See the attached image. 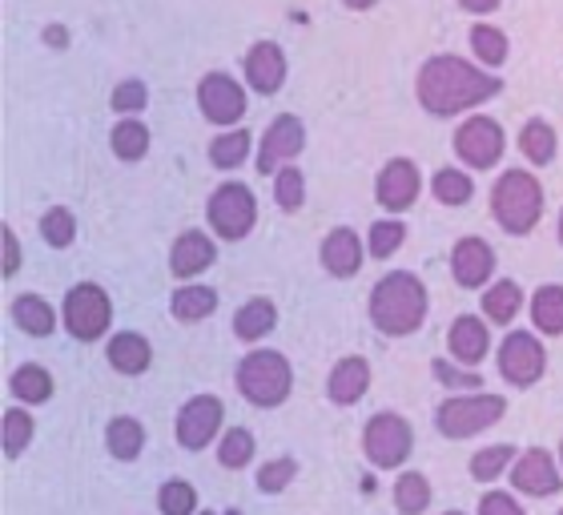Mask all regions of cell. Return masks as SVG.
<instances>
[{
	"instance_id": "cell-26",
	"label": "cell",
	"mask_w": 563,
	"mask_h": 515,
	"mask_svg": "<svg viewBox=\"0 0 563 515\" xmlns=\"http://www.w3.org/2000/svg\"><path fill=\"white\" fill-rule=\"evenodd\" d=\"M109 145H113V153H118L121 162H141L150 153V129L137 118H121L113 125V133H109Z\"/></svg>"
},
{
	"instance_id": "cell-23",
	"label": "cell",
	"mask_w": 563,
	"mask_h": 515,
	"mask_svg": "<svg viewBox=\"0 0 563 515\" xmlns=\"http://www.w3.org/2000/svg\"><path fill=\"white\" fill-rule=\"evenodd\" d=\"M519 150H523V157L531 165H552L555 153H560V138L543 118H531L528 125L519 129Z\"/></svg>"
},
{
	"instance_id": "cell-3",
	"label": "cell",
	"mask_w": 563,
	"mask_h": 515,
	"mask_svg": "<svg viewBox=\"0 0 563 515\" xmlns=\"http://www.w3.org/2000/svg\"><path fill=\"white\" fill-rule=\"evenodd\" d=\"M492 213L507 234H531L543 213V189L528 169H507L492 189Z\"/></svg>"
},
{
	"instance_id": "cell-14",
	"label": "cell",
	"mask_w": 563,
	"mask_h": 515,
	"mask_svg": "<svg viewBox=\"0 0 563 515\" xmlns=\"http://www.w3.org/2000/svg\"><path fill=\"white\" fill-rule=\"evenodd\" d=\"M222 427V403L213 395L189 398L186 407L177 410V443L189 447V451H201Z\"/></svg>"
},
{
	"instance_id": "cell-51",
	"label": "cell",
	"mask_w": 563,
	"mask_h": 515,
	"mask_svg": "<svg viewBox=\"0 0 563 515\" xmlns=\"http://www.w3.org/2000/svg\"><path fill=\"white\" fill-rule=\"evenodd\" d=\"M446 515H459V512H446Z\"/></svg>"
},
{
	"instance_id": "cell-36",
	"label": "cell",
	"mask_w": 563,
	"mask_h": 515,
	"mask_svg": "<svg viewBox=\"0 0 563 515\" xmlns=\"http://www.w3.org/2000/svg\"><path fill=\"white\" fill-rule=\"evenodd\" d=\"M12 395L24 398V403H45L48 395H53V379H48V371H41V366H21V371H12Z\"/></svg>"
},
{
	"instance_id": "cell-28",
	"label": "cell",
	"mask_w": 563,
	"mask_h": 515,
	"mask_svg": "<svg viewBox=\"0 0 563 515\" xmlns=\"http://www.w3.org/2000/svg\"><path fill=\"white\" fill-rule=\"evenodd\" d=\"M519 306H523V291H519L516 282H495L492 291L483 294V315L492 318V322H511V318L519 315Z\"/></svg>"
},
{
	"instance_id": "cell-16",
	"label": "cell",
	"mask_w": 563,
	"mask_h": 515,
	"mask_svg": "<svg viewBox=\"0 0 563 515\" xmlns=\"http://www.w3.org/2000/svg\"><path fill=\"white\" fill-rule=\"evenodd\" d=\"M511 483H516L523 495H536V500H543V495L560 492V471H555V459L543 451V447H531L528 456L519 459L516 471H511Z\"/></svg>"
},
{
	"instance_id": "cell-39",
	"label": "cell",
	"mask_w": 563,
	"mask_h": 515,
	"mask_svg": "<svg viewBox=\"0 0 563 515\" xmlns=\"http://www.w3.org/2000/svg\"><path fill=\"white\" fill-rule=\"evenodd\" d=\"M157 507H162V515H194L198 492H194L186 480H169V483H162V492H157Z\"/></svg>"
},
{
	"instance_id": "cell-46",
	"label": "cell",
	"mask_w": 563,
	"mask_h": 515,
	"mask_svg": "<svg viewBox=\"0 0 563 515\" xmlns=\"http://www.w3.org/2000/svg\"><path fill=\"white\" fill-rule=\"evenodd\" d=\"M434 379H439L443 386H463V391H467V386H483V379H479V375L455 371V366L446 363V359H434Z\"/></svg>"
},
{
	"instance_id": "cell-8",
	"label": "cell",
	"mask_w": 563,
	"mask_h": 515,
	"mask_svg": "<svg viewBox=\"0 0 563 515\" xmlns=\"http://www.w3.org/2000/svg\"><path fill=\"white\" fill-rule=\"evenodd\" d=\"M455 153L471 169H492L504 157V125L487 113H475L455 129Z\"/></svg>"
},
{
	"instance_id": "cell-13",
	"label": "cell",
	"mask_w": 563,
	"mask_h": 515,
	"mask_svg": "<svg viewBox=\"0 0 563 515\" xmlns=\"http://www.w3.org/2000/svg\"><path fill=\"white\" fill-rule=\"evenodd\" d=\"M419 189H422V177H419V165H415L411 157H395V162H387L375 182L378 206L390 213L411 210L415 198H419Z\"/></svg>"
},
{
	"instance_id": "cell-17",
	"label": "cell",
	"mask_w": 563,
	"mask_h": 515,
	"mask_svg": "<svg viewBox=\"0 0 563 515\" xmlns=\"http://www.w3.org/2000/svg\"><path fill=\"white\" fill-rule=\"evenodd\" d=\"M451 274H455L459 286H483V282L495 274V250L483 242V238H463L455 250H451Z\"/></svg>"
},
{
	"instance_id": "cell-43",
	"label": "cell",
	"mask_w": 563,
	"mask_h": 515,
	"mask_svg": "<svg viewBox=\"0 0 563 515\" xmlns=\"http://www.w3.org/2000/svg\"><path fill=\"white\" fill-rule=\"evenodd\" d=\"M402 238H407V226L402 222H375L371 226V238H366V246H371V258H390L395 250L402 246Z\"/></svg>"
},
{
	"instance_id": "cell-4",
	"label": "cell",
	"mask_w": 563,
	"mask_h": 515,
	"mask_svg": "<svg viewBox=\"0 0 563 515\" xmlns=\"http://www.w3.org/2000/svg\"><path fill=\"white\" fill-rule=\"evenodd\" d=\"M238 386H242V395H246L254 407H278V403H286V395H290V386H294L290 363H286L278 351L246 354L242 366H238Z\"/></svg>"
},
{
	"instance_id": "cell-45",
	"label": "cell",
	"mask_w": 563,
	"mask_h": 515,
	"mask_svg": "<svg viewBox=\"0 0 563 515\" xmlns=\"http://www.w3.org/2000/svg\"><path fill=\"white\" fill-rule=\"evenodd\" d=\"M0 254H4V262H0V270H4V278H12V274L21 270V238L12 234L9 226L0 230Z\"/></svg>"
},
{
	"instance_id": "cell-9",
	"label": "cell",
	"mask_w": 563,
	"mask_h": 515,
	"mask_svg": "<svg viewBox=\"0 0 563 515\" xmlns=\"http://www.w3.org/2000/svg\"><path fill=\"white\" fill-rule=\"evenodd\" d=\"M407 456H411V427H407V419L383 410V415H375V419L366 423V459L378 471L399 468Z\"/></svg>"
},
{
	"instance_id": "cell-24",
	"label": "cell",
	"mask_w": 563,
	"mask_h": 515,
	"mask_svg": "<svg viewBox=\"0 0 563 515\" xmlns=\"http://www.w3.org/2000/svg\"><path fill=\"white\" fill-rule=\"evenodd\" d=\"M274 327H278V310H274V303H266V298H254V303H246L234 315V335L246 342L266 339Z\"/></svg>"
},
{
	"instance_id": "cell-21",
	"label": "cell",
	"mask_w": 563,
	"mask_h": 515,
	"mask_svg": "<svg viewBox=\"0 0 563 515\" xmlns=\"http://www.w3.org/2000/svg\"><path fill=\"white\" fill-rule=\"evenodd\" d=\"M366 386H371V366L366 359H342L334 371H330V383H327V395L339 403V407H351L358 398L366 395Z\"/></svg>"
},
{
	"instance_id": "cell-20",
	"label": "cell",
	"mask_w": 563,
	"mask_h": 515,
	"mask_svg": "<svg viewBox=\"0 0 563 515\" xmlns=\"http://www.w3.org/2000/svg\"><path fill=\"white\" fill-rule=\"evenodd\" d=\"M213 258H218V250H213L210 238L201 234V230H186L174 242V250H169V270H174L177 278H194L206 266H213Z\"/></svg>"
},
{
	"instance_id": "cell-31",
	"label": "cell",
	"mask_w": 563,
	"mask_h": 515,
	"mask_svg": "<svg viewBox=\"0 0 563 515\" xmlns=\"http://www.w3.org/2000/svg\"><path fill=\"white\" fill-rule=\"evenodd\" d=\"M109 451L118 459H137L141 456V447H145V431H141V423L130 419V415H118V419L109 423Z\"/></svg>"
},
{
	"instance_id": "cell-38",
	"label": "cell",
	"mask_w": 563,
	"mask_h": 515,
	"mask_svg": "<svg viewBox=\"0 0 563 515\" xmlns=\"http://www.w3.org/2000/svg\"><path fill=\"white\" fill-rule=\"evenodd\" d=\"M33 439V419L24 415V410H4V431H0V447H4V456L16 459L29 447Z\"/></svg>"
},
{
	"instance_id": "cell-5",
	"label": "cell",
	"mask_w": 563,
	"mask_h": 515,
	"mask_svg": "<svg viewBox=\"0 0 563 515\" xmlns=\"http://www.w3.org/2000/svg\"><path fill=\"white\" fill-rule=\"evenodd\" d=\"M504 410H507L504 395H455L439 407L434 423H439V431L446 439H467V435H479L492 423L504 419Z\"/></svg>"
},
{
	"instance_id": "cell-10",
	"label": "cell",
	"mask_w": 563,
	"mask_h": 515,
	"mask_svg": "<svg viewBox=\"0 0 563 515\" xmlns=\"http://www.w3.org/2000/svg\"><path fill=\"white\" fill-rule=\"evenodd\" d=\"M198 106L213 125H238L246 118V89L230 73H206L198 85Z\"/></svg>"
},
{
	"instance_id": "cell-34",
	"label": "cell",
	"mask_w": 563,
	"mask_h": 515,
	"mask_svg": "<svg viewBox=\"0 0 563 515\" xmlns=\"http://www.w3.org/2000/svg\"><path fill=\"white\" fill-rule=\"evenodd\" d=\"M427 504H431V483L422 480L419 471H407V475L395 483V507H399L402 515H419V512H427Z\"/></svg>"
},
{
	"instance_id": "cell-22",
	"label": "cell",
	"mask_w": 563,
	"mask_h": 515,
	"mask_svg": "<svg viewBox=\"0 0 563 515\" xmlns=\"http://www.w3.org/2000/svg\"><path fill=\"white\" fill-rule=\"evenodd\" d=\"M106 354H109V363H113V371H121V375H141V371H150V363H153L150 342L141 339L137 330L113 335V342H109Z\"/></svg>"
},
{
	"instance_id": "cell-2",
	"label": "cell",
	"mask_w": 563,
	"mask_h": 515,
	"mask_svg": "<svg viewBox=\"0 0 563 515\" xmlns=\"http://www.w3.org/2000/svg\"><path fill=\"white\" fill-rule=\"evenodd\" d=\"M422 318H427V286L415 278L411 270L387 274L371 294V322L383 335H395V339L415 335Z\"/></svg>"
},
{
	"instance_id": "cell-32",
	"label": "cell",
	"mask_w": 563,
	"mask_h": 515,
	"mask_svg": "<svg viewBox=\"0 0 563 515\" xmlns=\"http://www.w3.org/2000/svg\"><path fill=\"white\" fill-rule=\"evenodd\" d=\"M431 194L443 201V206H467L475 186H471V177L463 174V169L446 165V169H439V174L431 177Z\"/></svg>"
},
{
	"instance_id": "cell-6",
	"label": "cell",
	"mask_w": 563,
	"mask_h": 515,
	"mask_svg": "<svg viewBox=\"0 0 563 515\" xmlns=\"http://www.w3.org/2000/svg\"><path fill=\"white\" fill-rule=\"evenodd\" d=\"M109 322H113V303H109V294L97 282H81V286H73L65 294V330L77 342L101 339Z\"/></svg>"
},
{
	"instance_id": "cell-15",
	"label": "cell",
	"mask_w": 563,
	"mask_h": 515,
	"mask_svg": "<svg viewBox=\"0 0 563 515\" xmlns=\"http://www.w3.org/2000/svg\"><path fill=\"white\" fill-rule=\"evenodd\" d=\"M246 81L254 94L262 97H274L282 89V81H286V53H282L274 41H258V45L246 53Z\"/></svg>"
},
{
	"instance_id": "cell-52",
	"label": "cell",
	"mask_w": 563,
	"mask_h": 515,
	"mask_svg": "<svg viewBox=\"0 0 563 515\" xmlns=\"http://www.w3.org/2000/svg\"><path fill=\"white\" fill-rule=\"evenodd\" d=\"M201 515H210V512H201Z\"/></svg>"
},
{
	"instance_id": "cell-25",
	"label": "cell",
	"mask_w": 563,
	"mask_h": 515,
	"mask_svg": "<svg viewBox=\"0 0 563 515\" xmlns=\"http://www.w3.org/2000/svg\"><path fill=\"white\" fill-rule=\"evenodd\" d=\"M12 322L24 330V335H53L57 327V318H53V306L45 298H36V294H21L16 303H12Z\"/></svg>"
},
{
	"instance_id": "cell-35",
	"label": "cell",
	"mask_w": 563,
	"mask_h": 515,
	"mask_svg": "<svg viewBox=\"0 0 563 515\" xmlns=\"http://www.w3.org/2000/svg\"><path fill=\"white\" fill-rule=\"evenodd\" d=\"M274 201H278L282 210H302L306 177L298 165H278V174H274Z\"/></svg>"
},
{
	"instance_id": "cell-41",
	"label": "cell",
	"mask_w": 563,
	"mask_h": 515,
	"mask_svg": "<svg viewBox=\"0 0 563 515\" xmlns=\"http://www.w3.org/2000/svg\"><path fill=\"white\" fill-rule=\"evenodd\" d=\"M145 101H150V89H145V81H137V77H130V81H118V85H113V97H109L113 113H121V118H133V113H141V109H145Z\"/></svg>"
},
{
	"instance_id": "cell-18",
	"label": "cell",
	"mask_w": 563,
	"mask_h": 515,
	"mask_svg": "<svg viewBox=\"0 0 563 515\" xmlns=\"http://www.w3.org/2000/svg\"><path fill=\"white\" fill-rule=\"evenodd\" d=\"M487 342H492V335H487V322H479L475 315H459L455 327H451V335H446V347H451V359L463 366H475L487 359Z\"/></svg>"
},
{
	"instance_id": "cell-48",
	"label": "cell",
	"mask_w": 563,
	"mask_h": 515,
	"mask_svg": "<svg viewBox=\"0 0 563 515\" xmlns=\"http://www.w3.org/2000/svg\"><path fill=\"white\" fill-rule=\"evenodd\" d=\"M459 9H467V12H475V17H483V12L499 9V0H459Z\"/></svg>"
},
{
	"instance_id": "cell-42",
	"label": "cell",
	"mask_w": 563,
	"mask_h": 515,
	"mask_svg": "<svg viewBox=\"0 0 563 515\" xmlns=\"http://www.w3.org/2000/svg\"><path fill=\"white\" fill-rule=\"evenodd\" d=\"M218 459H222V468H246L250 459H254V435L246 431V427H234V431L222 439V451H218Z\"/></svg>"
},
{
	"instance_id": "cell-54",
	"label": "cell",
	"mask_w": 563,
	"mask_h": 515,
	"mask_svg": "<svg viewBox=\"0 0 563 515\" xmlns=\"http://www.w3.org/2000/svg\"><path fill=\"white\" fill-rule=\"evenodd\" d=\"M560 515H563V512H560Z\"/></svg>"
},
{
	"instance_id": "cell-47",
	"label": "cell",
	"mask_w": 563,
	"mask_h": 515,
	"mask_svg": "<svg viewBox=\"0 0 563 515\" xmlns=\"http://www.w3.org/2000/svg\"><path fill=\"white\" fill-rule=\"evenodd\" d=\"M479 515H523V507H519L507 492H492L479 500Z\"/></svg>"
},
{
	"instance_id": "cell-1",
	"label": "cell",
	"mask_w": 563,
	"mask_h": 515,
	"mask_svg": "<svg viewBox=\"0 0 563 515\" xmlns=\"http://www.w3.org/2000/svg\"><path fill=\"white\" fill-rule=\"evenodd\" d=\"M415 94H419V106L431 118H459V113L492 101L495 94H504V81L492 69H479V65H471L463 57L439 53L419 69Z\"/></svg>"
},
{
	"instance_id": "cell-11",
	"label": "cell",
	"mask_w": 563,
	"mask_h": 515,
	"mask_svg": "<svg viewBox=\"0 0 563 515\" xmlns=\"http://www.w3.org/2000/svg\"><path fill=\"white\" fill-rule=\"evenodd\" d=\"M543 347L536 335H528V330H516V335H507L504 347H499V375L507 379V383L516 386H531L536 379L543 375Z\"/></svg>"
},
{
	"instance_id": "cell-29",
	"label": "cell",
	"mask_w": 563,
	"mask_h": 515,
	"mask_svg": "<svg viewBox=\"0 0 563 515\" xmlns=\"http://www.w3.org/2000/svg\"><path fill=\"white\" fill-rule=\"evenodd\" d=\"M471 53L479 57V65L499 69L507 61V33L495 29V24H475V29H471Z\"/></svg>"
},
{
	"instance_id": "cell-37",
	"label": "cell",
	"mask_w": 563,
	"mask_h": 515,
	"mask_svg": "<svg viewBox=\"0 0 563 515\" xmlns=\"http://www.w3.org/2000/svg\"><path fill=\"white\" fill-rule=\"evenodd\" d=\"M41 238H45L53 250H65L73 246V238H77V218H73L65 206H57V210H48L45 218H41Z\"/></svg>"
},
{
	"instance_id": "cell-19",
	"label": "cell",
	"mask_w": 563,
	"mask_h": 515,
	"mask_svg": "<svg viewBox=\"0 0 563 515\" xmlns=\"http://www.w3.org/2000/svg\"><path fill=\"white\" fill-rule=\"evenodd\" d=\"M322 266L334 274V278H354L358 266H363V242L354 230L339 226V230H330L327 242H322Z\"/></svg>"
},
{
	"instance_id": "cell-7",
	"label": "cell",
	"mask_w": 563,
	"mask_h": 515,
	"mask_svg": "<svg viewBox=\"0 0 563 515\" xmlns=\"http://www.w3.org/2000/svg\"><path fill=\"white\" fill-rule=\"evenodd\" d=\"M210 226L213 234L225 238V242H238L254 230V218H258V206H254V194H250L242 182H225L210 194Z\"/></svg>"
},
{
	"instance_id": "cell-27",
	"label": "cell",
	"mask_w": 563,
	"mask_h": 515,
	"mask_svg": "<svg viewBox=\"0 0 563 515\" xmlns=\"http://www.w3.org/2000/svg\"><path fill=\"white\" fill-rule=\"evenodd\" d=\"M531 322L543 335H563V286H540L531 298Z\"/></svg>"
},
{
	"instance_id": "cell-40",
	"label": "cell",
	"mask_w": 563,
	"mask_h": 515,
	"mask_svg": "<svg viewBox=\"0 0 563 515\" xmlns=\"http://www.w3.org/2000/svg\"><path fill=\"white\" fill-rule=\"evenodd\" d=\"M511 456H516V447H507V443L483 447V451H475V459H471V475H475L479 483H492L495 475L511 463Z\"/></svg>"
},
{
	"instance_id": "cell-53",
	"label": "cell",
	"mask_w": 563,
	"mask_h": 515,
	"mask_svg": "<svg viewBox=\"0 0 563 515\" xmlns=\"http://www.w3.org/2000/svg\"><path fill=\"white\" fill-rule=\"evenodd\" d=\"M560 456H563V447H560Z\"/></svg>"
},
{
	"instance_id": "cell-30",
	"label": "cell",
	"mask_w": 563,
	"mask_h": 515,
	"mask_svg": "<svg viewBox=\"0 0 563 515\" xmlns=\"http://www.w3.org/2000/svg\"><path fill=\"white\" fill-rule=\"evenodd\" d=\"M218 310V294L210 286H181L174 294V315L181 322H201V318H210Z\"/></svg>"
},
{
	"instance_id": "cell-44",
	"label": "cell",
	"mask_w": 563,
	"mask_h": 515,
	"mask_svg": "<svg viewBox=\"0 0 563 515\" xmlns=\"http://www.w3.org/2000/svg\"><path fill=\"white\" fill-rule=\"evenodd\" d=\"M294 475H298V463H294L290 456H286V459H274V463H266V468L258 471V487L266 495H278L282 487H286V483L294 480Z\"/></svg>"
},
{
	"instance_id": "cell-50",
	"label": "cell",
	"mask_w": 563,
	"mask_h": 515,
	"mask_svg": "<svg viewBox=\"0 0 563 515\" xmlns=\"http://www.w3.org/2000/svg\"><path fill=\"white\" fill-rule=\"evenodd\" d=\"M560 242H563V213H560Z\"/></svg>"
},
{
	"instance_id": "cell-33",
	"label": "cell",
	"mask_w": 563,
	"mask_h": 515,
	"mask_svg": "<svg viewBox=\"0 0 563 515\" xmlns=\"http://www.w3.org/2000/svg\"><path fill=\"white\" fill-rule=\"evenodd\" d=\"M250 157V133L246 129H230L222 138L210 141V162L218 169H238Z\"/></svg>"
},
{
	"instance_id": "cell-12",
	"label": "cell",
	"mask_w": 563,
	"mask_h": 515,
	"mask_svg": "<svg viewBox=\"0 0 563 515\" xmlns=\"http://www.w3.org/2000/svg\"><path fill=\"white\" fill-rule=\"evenodd\" d=\"M306 145V125L294 113H278V118L271 121V129H266V138H262L258 145V174H278L282 162H290V157H298Z\"/></svg>"
},
{
	"instance_id": "cell-49",
	"label": "cell",
	"mask_w": 563,
	"mask_h": 515,
	"mask_svg": "<svg viewBox=\"0 0 563 515\" xmlns=\"http://www.w3.org/2000/svg\"><path fill=\"white\" fill-rule=\"evenodd\" d=\"M342 4H346V9H354V12H363V9H375L378 0H342Z\"/></svg>"
}]
</instances>
